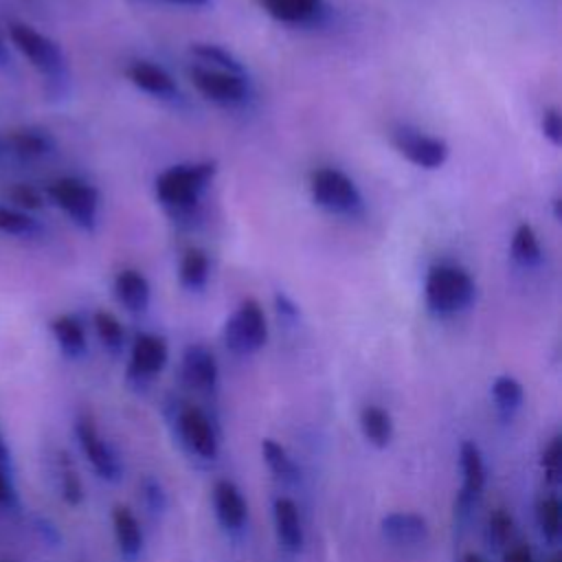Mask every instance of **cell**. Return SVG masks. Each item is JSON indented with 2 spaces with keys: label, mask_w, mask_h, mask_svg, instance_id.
<instances>
[{
  "label": "cell",
  "mask_w": 562,
  "mask_h": 562,
  "mask_svg": "<svg viewBox=\"0 0 562 562\" xmlns=\"http://www.w3.org/2000/svg\"><path fill=\"white\" fill-rule=\"evenodd\" d=\"M549 562H560V555H553Z\"/></svg>",
  "instance_id": "cell-46"
},
{
  "label": "cell",
  "mask_w": 562,
  "mask_h": 562,
  "mask_svg": "<svg viewBox=\"0 0 562 562\" xmlns=\"http://www.w3.org/2000/svg\"><path fill=\"white\" fill-rule=\"evenodd\" d=\"M509 252L512 259L522 266V268H536L542 261V248L538 241V235L533 231L531 224L522 222L516 226L514 235H512V244H509Z\"/></svg>",
  "instance_id": "cell-24"
},
{
  "label": "cell",
  "mask_w": 562,
  "mask_h": 562,
  "mask_svg": "<svg viewBox=\"0 0 562 562\" xmlns=\"http://www.w3.org/2000/svg\"><path fill=\"white\" fill-rule=\"evenodd\" d=\"M215 173L217 165L211 160L171 165L154 182L156 200L171 213H189L198 206Z\"/></svg>",
  "instance_id": "cell-1"
},
{
  "label": "cell",
  "mask_w": 562,
  "mask_h": 562,
  "mask_svg": "<svg viewBox=\"0 0 562 562\" xmlns=\"http://www.w3.org/2000/svg\"><path fill=\"white\" fill-rule=\"evenodd\" d=\"M189 77H191V83L195 86V90L206 101L224 105V108L241 105L250 94V86H248L246 75H235V72L213 70V68H204V66H193L189 70Z\"/></svg>",
  "instance_id": "cell-8"
},
{
  "label": "cell",
  "mask_w": 562,
  "mask_h": 562,
  "mask_svg": "<svg viewBox=\"0 0 562 562\" xmlns=\"http://www.w3.org/2000/svg\"><path fill=\"white\" fill-rule=\"evenodd\" d=\"M391 140L395 149L419 169H439L450 156V147L443 138L424 134L419 130L400 125L393 130Z\"/></svg>",
  "instance_id": "cell-9"
},
{
  "label": "cell",
  "mask_w": 562,
  "mask_h": 562,
  "mask_svg": "<svg viewBox=\"0 0 562 562\" xmlns=\"http://www.w3.org/2000/svg\"><path fill=\"white\" fill-rule=\"evenodd\" d=\"M59 492H61V498L72 507L83 501V483L75 465L70 463L68 454L64 452L59 454Z\"/></svg>",
  "instance_id": "cell-32"
},
{
  "label": "cell",
  "mask_w": 562,
  "mask_h": 562,
  "mask_svg": "<svg viewBox=\"0 0 562 562\" xmlns=\"http://www.w3.org/2000/svg\"><path fill=\"white\" fill-rule=\"evenodd\" d=\"M189 53H191V57L198 59V66L213 68V70H224V72H235V75H246L244 64L231 50H226L217 44L200 42V44H193L189 48Z\"/></svg>",
  "instance_id": "cell-26"
},
{
  "label": "cell",
  "mask_w": 562,
  "mask_h": 562,
  "mask_svg": "<svg viewBox=\"0 0 562 562\" xmlns=\"http://www.w3.org/2000/svg\"><path fill=\"white\" fill-rule=\"evenodd\" d=\"M165 2H171V4H180V7H206L209 0H165Z\"/></svg>",
  "instance_id": "cell-41"
},
{
  "label": "cell",
  "mask_w": 562,
  "mask_h": 562,
  "mask_svg": "<svg viewBox=\"0 0 562 562\" xmlns=\"http://www.w3.org/2000/svg\"><path fill=\"white\" fill-rule=\"evenodd\" d=\"M180 375L189 389L211 393L220 382V367L215 356L204 345H189L182 351Z\"/></svg>",
  "instance_id": "cell-14"
},
{
  "label": "cell",
  "mask_w": 562,
  "mask_h": 562,
  "mask_svg": "<svg viewBox=\"0 0 562 562\" xmlns=\"http://www.w3.org/2000/svg\"><path fill=\"white\" fill-rule=\"evenodd\" d=\"M380 533L395 549H417L428 540L430 525L417 512H389L380 520Z\"/></svg>",
  "instance_id": "cell-12"
},
{
  "label": "cell",
  "mask_w": 562,
  "mask_h": 562,
  "mask_svg": "<svg viewBox=\"0 0 562 562\" xmlns=\"http://www.w3.org/2000/svg\"><path fill=\"white\" fill-rule=\"evenodd\" d=\"M94 331L101 340V345L110 351V353H119L125 345V329L121 325V321L105 310H99L94 314Z\"/></svg>",
  "instance_id": "cell-30"
},
{
  "label": "cell",
  "mask_w": 562,
  "mask_h": 562,
  "mask_svg": "<svg viewBox=\"0 0 562 562\" xmlns=\"http://www.w3.org/2000/svg\"><path fill=\"white\" fill-rule=\"evenodd\" d=\"M127 77L130 81L147 92V94H154L158 99H173L178 94V83L176 79L160 66L156 64H149V61H134L130 68H127Z\"/></svg>",
  "instance_id": "cell-19"
},
{
  "label": "cell",
  "mask_w": 562,
  "mask_h": 562,
  "mask_svg": "<svg viewBox=\"0 0 562 562\" xmlns=\"http://www.w3.org/2000/svg\"><path fill=\"white\" fill-rule=\"evenodd\" d=\"M503 562H536V558L527 544H512L503 551Z\"/></svg>",
  "instance_id": "cell-39"
},
{
  "label": "cell",
  "mask_w": 562,
  "mask_h": 562,
  "mask_svg": "<svg viewBox=\"0 0 562 562\" xmlns=\"http://www.w3.org/2000/svg\"><path fill=\"white\" fill-rule=\"evenodd\" d=\"M540 130L544 134V138L560 147L562 145V116H560V110L558 108H549L544 110L542 114V121H540Z\"/></svg>",
  "instance_id": "cell-37"
},
{
  "label": "cell",
  "mask_w": 562,
  "mask_h": 562,
  "mask_svg": "<svg viewBox=\"0 0 562 562\" xmlns=\"http://www.w3.org/2000/svg\"><path fill=\"white\" fill-rule=\"evenodd\" d=\"M176 426H178V437L182 446L200 457V459H215L220 452V441L217 432L213 428V422L209 415L195 406V404H184L180 406L176 415Z\"/></svg>",
  "instance_id": "cell-10"
},
{
  "label": "cell",
  "mask_w": 562,
  "mask_h": 562,
  "mask_svg": "<svg viewBox=\"0 0 562 562\" xmlns=\"http://www.w3.org/2000/svg\"><path fill=\"white\" fill-rule=\"evenodd\" d=\"M358 426L367 443L382 450L393 441L395 424L391 413L384 406L378 404H364L358 413Z\"/></svg>",
  "instance_id": "cell-20"
},
{
  "label": "cell",
  "mask_w": 562,
  "mask_h": 562,
  "mask_svg": "<svg viewBox=\"0 0 562 562\" xmlns=\"http://www.w3.org/2000/svg\"><path fill=\"white\" fill-rule=\"evenodd\" d=\"M13 151L22 158H42L55 149V138L40 127L15 130L9 138Z\"/></svg>",
  "instance_id": "cell-25"
},
{
  "label": "cell",
  "mask_w": 562,
  "mask_h": 562,
  "mask_svg": "<svg viewBox=\"0 0 562 562\" xmlns=\"http://www.w3.org/2000/svg\"><path fill=\"white\" fill-rule=\"evenodd\" d=\"M7 53H4V44H2V37H0V61H4Z\"/></svg>",
  "instance_id": "cell-45"
},
{
  "label": "cell",
  "mask_w": 562,
  "mask_h": 562,
  "mask_svg": "<svg viewBox=\"0 0 562 562\" xmlns=\"http://www.w3.org/2000/svg\"><path fill=\"white\" fill-rule=\"evenodd\" d=\"M50 331H53V338L59 347V351L66 356V358H81L88 349V338H86V329L83 325L70 316V314H61L57 316L53 323H50Z\"/></svg>",
  "instance_id": "cell-23"
},
{
  "label": "cell",
  "mask_w": 562,
  "mask_h": 562,
  "mask_svg": "<svg viewBox=\"0 0 562 562\" xmlns=\"http://www.w3.org/2000/svg\"><path fill=\"white\" fill-rule=\"evenodd\" d=\"M140 494H143V501H145V505H147V509L151 514H162L167 509V505H169L167 492H165L162 483L156 476H145L143 479Z\"/></svg>",
  "instance_id": "cell-35"
},
{
  "label": "cell",
  "mask_w": 562,
  "mask_h": 562,
  "mask_svg": "<svg viewBox=\"0 0 562 562\" xmlns=\"http://www.w3.org/2000/svg\"><path fill=\"white\" fill-rule=\"evenodd\" d=\"M0 461L9 463V450H7V446H4V439H2V435H0Z\"/></svg>",
  "instance_id": "cell-42"
},
{
  "label": "cell",
  "mask_w": 562,
  "mask_h": 562,
  "mask_svg": "<svg viewBox=\"0 0 562 562\" xmlns=\"http://www.w3.org/2000/svg\"><path fill=\"white\" fill-rule=\"evenodd\" d=\"M310 193L316 206L334 215H358L362 193L356 182L336 167H321L310 178Z\"/></svg>",
  "instance_id": "cell-3"
},
{
  "label": "cell",
  "mask_w": 562,
  "mask_h": 562,
  "mask_svg": "<svg viewBox=\"0 0 562 562\" xmlns=\"http://www.w3.org/2000/svg\"><path fill=\"white\" fill-rule=\"evenodd\" d=\"M15 505V487L9 474V463L0 461V509H9Z\"/></svg>",
  "instance_id": "cell-38"
},
{
  "label": "cell",
  "mask_w": 562,
  "mask_h": 562,
  "mask_svg": "<svg viewBox=\"0 0 562 562\" xmlns=\"http://www.w3.org/2000/svg\"><path fill=\"white\" fill-rule=\"evenodd\" d=\"M114 296L127 312L140 314L149 307L151 288L143 272L134 268H125L114 277Z\"/></svg>",
  "instance_id": "cell-18"
},
{
  "label": "cell",
  "mask_w": 562,
  "mask_h": 562,
  "mask_svg": "<svg viewBox=\"0 0 562 562\" xmlns=\"http://www.w3.org/2000/svg\"><path fill=\"white\" fill-rule=\"evenodd\" d=\"M40 231V224L29 211L0 204V233L15 235V237H29Z\"/></svg>",
  "instance_id": "cell-31"
},
{
  "label": "cell",
  "mask_w": 562,
  "mask_h": 562,
  "mask_svg": "<svg viewBox=\"0 0 562 562\" xmlns=\"http://www.w3.org/2000/svg\"><path fill=\"white\" fill-rule=\"evenodd\" d=\"M222 340L235 356L257 353L268 340V321L263 307L255 299L241 301L226 318Z\"/></svg>",
  "instance_id": "cell-4"
},
{
  "label": "cell",
  "mask_w": 562,
  "mask_h": 562,
  "mask_svg": "<svg viewBox=\"0 0 562 562\" xmlns=\"http://www.w3.org/2000/svg\"><path fill=\"white\" fill-rule=\"evenodd\" d=\"M112 531H114V540L119 547V553L125 560H136L143 553L145 547V533L143 527L136 518V514L125 507V505H116L112 509Z\"/></svg>",
  "instance_id": "cell-17"
},
{
  "label": "cell",
  "mask_w": 562,
  "mask_h": 562,
  "mask_svg": "<svg viewBox=\"0 0 562 562\" xmlns=\"http://www.w3.org/2000/svg\"><path fill=\"white\" fill-rule=\"evenodd\" d=\"M272 525L277 544L288 555H299L305 544V529L299 505L288 496H277L272 503Z\"/></svg>",
  "instance_id": "cell-16"
},
{
  "label": "cell",
  "mask_w": 562,
  "mask_h": 562,
  "mask_svg": "<svg viewBox=\"0 0 562 562\" xmlns=\"http://www.w3.org/2000/svg\"><path fill=\"white\" fill-rule=\"evenodd\" d=\"M167 360H169V347L162 336L138 334L130 349L127 378L132 382L145 384L167 367Z\"/></svg>",
  "instance_id": "cell-11"
},
{
  "label": "cell",
  "mask_w": 562,
  "mask_h": 562,
  "mask_svg": "<svg viewBox=\"0 0 562 562\" xmlns=\"http://www.w3.org/2000/svg\"><path fill=\"white\" fill-rule=\"evenodd\" d=\"M9 198L15 204V209H22V211H35V209L44 206V193L37 187L26 184V182H18L9 191Z\"/></svg>",
  "instance_id": "cell-36"
},
{
  "label": "cell",
  "mask_w": 562,
  "mask_h": 562,
  "mask_svg": "<svg viewBox=\"0 0 562 562\" xmlns=\"http://www.w3.org/2000/svg\"><path fill=\"white\" fill-rule=\"evenodd\" d=\"M274 303H277V312L283 316V318H296V305L285 296V294H277L274 296Z\"/></svg>",
  "instance_id": "cell-40"
},
{
  "label": "cell",
  "mask_w": 562,
  "mask_h": 562,
  "mask_svg": "<svg viewBox=\"0 0 562 562\" xmlns=\"http://www.w3.org/2000/svg\"><path fill=\"white\" fill-rule=\"evenodd\" d=\"M459 470H461V494L459 503L470 507L485 490L487 465L483 450L474 439H463L459 446Z\"/></svg>",
  "instance_id": "cell-15"
},
{
  "label": "cell",
  "mask_w": 562,
  "mask_h": 562,
  "mask_svg": "<svg viewBox=\"0 0 562 562\" xmlns=\"http://www.w3.org/2000/svg\"><path fill=\"white\" fill-rule=\"evenodd\" d=\"M75 437L77 443L92 465V470L108 483H116L123 476V463L116 450L110 446L108 439L99 432L94 419L90 415H79L75 422Z\"/></svg>",
  "instance_id": "cell-7"
},
{
  "label": "cell",
  "mask_w": 562,
  "mask_h": 562,
  "mask_svg": "<svg viewBox=\"0 0 562 562\" xmlns=\"http://www.w3.org/2000/svg\"><path fill=\"white\" fill-rule=\"evenodd\" d=\"M485 533H487L490 544H494V547L507 544L512 540V533H514V516L503 507L494 509L487 518Z\"/></svg>",
  "instance_id": "cell-34"
},
{
  "label": "cell",
  "mask_w": 562,
  "mask_h": 562,
  "mask_svg": "<svg viewBox=\"0 0 562 562\" xmlns=\"http://www.w3.org/2000/svg\"><path fill=\"white\" fill-rule=\"evenodd\" d=\"M540 470L549 485H558L562 479V437L553 435L540 454Z\"/></svg>",
  "instance_id": "cell-33"
},
{
  "label": "cell",
  "mask_w": 562,
  "mask_h": 562,
  "mask_svg": "<svg viewBox=\"0 0 562 562\" xmlns=\"http://www.w3.org/2000/svg\"><path fill=\"white\" fill-rule=\"evenodd\" d=\"M476 299V283L468 270L439 263L432 266L424 283V301L430 314L446 318L465 312Z\"/></svg>",
  "instance_id": "cell-2"
},
{
  "label": "cell",
  "mask_w": 562,
  "mask_h": 562,
  "mask_svg": "<svg viewBox=\"0 0 562 562\" xmlns=\"http://www.w3.org/2000/svg\"><path fill=\"white\" fill-rule=\"evenodd\" d=\"M50 200L83 231H92L99 215V191L79 178H59L48 187Z\"/></svg>",
  "instance_id": "cell-6"
},
{
  "label": "cell",
  "mask_w": 562,
  "mask_h": 562,
  "mask_svg": "<svg viewBox=\"0 0 562 562\" xmlns=\"http://www.w3.org/2000/svg\"><path fill=\"white\" fill-rule=\"evenodd\" d=\"M9 37H11V44L20 50V55L29 59V64L37 68L44 77L61 79L66 75L64 50L48 35L40 33L31 24L18 22V24H11Z\"/></svg>",
  "instance_id": "cell-5"
},
{
  "label": "cell",
  "mask_w": 562,
  "mask_h": 562,
  "mask_svg": "<svg viewBox=\"0 0 562 562\" xmlns=\"http://www.w3.org/2000/svg\"><path fill=\"white\" fill-rule=\"evenodd\" d=\"M261 459L266 461L268 470L281 479V481H296L299 479V465L294 457L288 452V448L270 437L261 441Z\"/></svg>",
  "instance_id": "cell-27"
},
{
  "label": "cell",
  "mask_w": 562,
  "mask_h": 562,
  "mask_svg": "<svg viewBox=\"0 0 562 562\" xmlns=\"http://www.w3.org/2000/svg\"><path fill=\"white\" fill-rule=\"evenodd\" d=\"M213 501V514L220 522V527L228 533H237L248 522V503L241 494V490L231 479H220L213 485L211 492Z\"/></svg>",
  "instance_id": "cell-13"
},
{
  "label": "cell",
  "mask_w": 562,
  "mask_h": 562,
  "mask_svg": "<svg viewBox=\"0 0 562 562\" xmlns=\"http://www.w3.org/2000/svg\"><path fill=\"white\" fill-rule=\"evenodd\" d=\"M536 522L547 542H558L562 531V503L555 494H549L538 503Z\"/></svg>",
  "instance_id": "cell-29"
},
{
  "label": "cell",
  "mask_w": 562,
  "mask_h": 562,
  "mask_svg": "<svg viewBox=\"0 0 562 562\" xmlns=\"http://www.w3.org/2000/svg\"><path fill=\"white\" fill-rule=\"evenodd\" d=\"M180 285L189 292H200L204 290L209 281V257L200 248H191L184 252L180 261Z\"/></svg>",
  "instance_id": "cell-28"
},
{
  "label": "cell",
  "mask_w": 562,
  "mask_h": 562,
  "mask_svg": "<svg viewBox=\"0 0 562 562\" xmlns=\"http://www.w3.org/2000/svg\"><path fill=\"white\" fill-rule=\"evenodd\" d=\"M560 204H562V202H560V198H555V200H553V215H555V220H562V213H560Z\"/></svg>",
  "instance_id": "cell-44"
},
{
  "label": "cell",
  "mask_w": 562,
  "mask_h": 562,
  "mask_svg": "<svg viewBox=\"0 0 562 562\" xmlns=\"http://www.w3.org/2000/svg\"><path fill=\"white\" fill-rule=\"evenodd\" d=\"M461 562H485V560L479 553H465Z\"/></svg>",
  "instance_id": "cell-43"
},
{
  "label": "cell",
  "mask_w": 562,
  "mask_h": 562,
  "mask_svg": "<svg viewBox=\"0 0 562 562\" xmlns=\"http://www.w3.org/2000/svg\"><path fill=\"white\" fill-rule=\"evenodd\" d=\"M266 13L283 24H307L323 11V0H261Z\"/></svg>",
  "instance_id": "cell-21"
},
{
  "label": "cell",
  "mask_w": 562,
  "mask_h": 562,
  "mask_svg": "<svg viewBox=\"0 0 562 562\" xmlns=\"http://www.w3.org/2000/svg\"><path fill=\"white\" fill-rule=\"evenodd\" d=\"M492 404L503 419H512L525 404V386L514 375H496L490 386Z\"/></svg>",
  "instance_id": "cell-22"
},
{
  "label": "cell",
  "mask_w": 562,
  "mask_h": 562,
  "mask_svg": "<svg viewBox=\"0 0 562 562\" xmlns=\"http://www.w3.org/2000/svg\"><path fill=\"white\" fill-rule=\"evenodd\" d=\"M2 562H9V560H2Z\"/></svg>",
  "instance_id": "cell-47"
}]
</instances>
